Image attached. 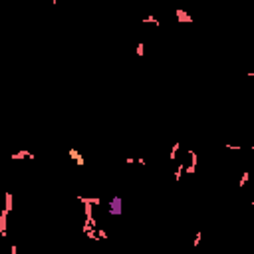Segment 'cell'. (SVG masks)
Returning a JSON list of instances; mask_svg holds the SVG:
<instances>
[{
    "mask_svg": "<svg viewBox=\"0 0 254 254\" xmlns=\"http://www.w3.org/2000/svg\"><path fill=\"white\" fill-rule=\"evenodd\" d=\"M84 214H85V218L93 217V204H84Z\"/></svg>",
    "mask_w": 254,
    "mask_h": 254,
    "instance_id": "cell-11",
    "label": "cell"
},
{
    "mask_svg": "<svg viewBox=\"0 0 254 254\" xmlns=\"http://www.w3.org/2000/svg\"><path fill=\"white\" fill-rule=\"evenodd\" d=\"M68 155L75 161V165H79V167H84V165H85L84 155H82V153H78V149H69V151H68Z\"/></svg>",
    "mask_w": 254,
    "mask_h": 254,
    "instance_id": "cell-2",
    "label": "cell"
},
{
    "mask_svg": "<svg viewBox=\"0 0 254 254\" xmlns=\"http://www.w3.org/2000/svg\"><path fill=\"white\" fill-rule=\"evenodd\" d=\"M185 173H187V175H194V173H197V167L189 165V167H185Z\"/></svg>",
    "mask_w": 254,
    "mask_h": 254,
    "instance_id": "cell-15",
    "label": "cell"
},
{
    "mask_svg": "<svg viewBox=\"0 0 254 254\" xmlns=\"http://www.w3.org/2000/svg\"><path fill=\"white\" fill-rule=\"evenodd\" d=\"M226 149H232V151H240V145H232V143H224Z\"/></svg>",
    "mask_w": 254,
    "mask_h": 254,
    "instance_id": "cell-16",
    "label": "cell"
},
{
    "mask_svg": "<svg viewBox=\"0 0 254 254\" xmlns=\"http://www.w3.org/2000/svg\"><path fill=\"white\" fill-rule=\"evenodd\" d=\"M175 16H177V20H179V22H189V24H193V18L185 12V10H175Z\"/></svg>",
    "mask_w": 254,
    "mask_h": 254,
    "instance_id": "cell-6",
    "label": "cell"
},
{
    "mask_svg": "<svg viewBox=\"0 0 254 254\" xmlns=\"http://www.w3.org/2000/svg\"><path fill=\"white\" fill-rule=\"evenodd\" d=\"M8 210H4V208H0V236L2 238H6V224H8Z\"/></svg>",
    "mask_w": 254,
    "mask_h": 254,
    "instance_id": "cell-1",
    "label": "cell"
},
{
    "mask_svg": "<svg viewBox=\"0 0 254 254\" xmlns=\"http://www.w3.org/2000/svg\"><path fill=\"white\" fill-rule=\"evenodd\" d=\"M109 213H111V214H121V199H119V197H115V199L109 203Z\"/></svg>",
    "mask_w": 254,
    "mask_h": 254,
    "instance_id": "cell-3",
    "label": "cell"
},
{
    "mask_svg": "<svg viewBox=\"0 0 254 254\" xmlns=\"http://www.w3.org/2000/svg\"><path fill=\"white\" fill-rule=\"evenodd\" d=\"M248 179H250V173L244 171V173H242V177H240V181H238V187H244L246 183H248Z\"/></svg>",
    "mask_w": 254,
    "mask_h": 254,
    "instance_id": "cell-8",
    "label": "cell"
},
{
    "mask_svg": "<svg viewBox=\"0 0 254 254\" xmlns=\"http://www.w3.org/2000/svg\"><path fill=\"white\" fill-rule=\"evenodd\" d=\"M137 56L139 58L143 56V42H139V44H137Z\"/></svg>",
    "mask_w": 254,
    "mask_h": 254,
    "instance_id": "cell-18",
    "label": "cell"
},
{
    "mask_svg": "<svg viewBox=\"0 0 254 254\" xmlns=\"http://www.w3.org/2000/svg\"><path fill=\"white\" fill-rule=\"evenodd\" d=\"M78 201L84 203V204H95V207H97V204H101V199H99V197H91V199H88V197H79V194H78Z\"/></svg>",
    "mask_w": 254,
    "mask_h": 254,
    "instance_id": "cell-5",
    "label": "cell"
},
{
    "mask_svg": "<svg viewBox=\"0 0 254 254\" xmlns=\"http://www.w3.org/2000/svg\"><path fill=\"white\" fill-rule=\"evenodd\" d=\"M95 232H97V240H101V238H107L105 230H95Z\"/></svg>",
    "mask_w": 254,
    "mask_h": 254,
    "instance_id": "cell-17",
    "label": "cell"
},
{
    "mask_svg": "<svg viewBox=\"0 0 254 254\" xmlns=\"http://www.w3.org/2000/svg\"><path fill=\"white\" fill-rule=\"evenodd\" d=\"M143 22H147V24H157V26H159V20L155 18V16H145Z\"/></svg>",
    "mask_w": 254,
    "mask_h": 254,
    "instance_id": "cell-12",
    "label": "cell"
},
{
    "mask_svg": "<svg viewBox=\"0 0 254 254\" xmlns=\"http://www.w3.org/2000/svg\"><path fill=\"white\" fill-rule=\"evenodd\" d=\"M183 173H185V165H183V163H179V167H177V173H175V181H181Z\"/></svg>",
    "mask_w": 254,
    "mask_h": 254,
    "instance_id": "cell-10",
    "label": "cell"
},
{
    "mask_svg": "<svg viewBox=\"0 0 254 254\" xmlns=\"http://www.w3.org/2000/svg\"><path fill=\"white\" fill-rule=\"evenodd\" d=\"M10 159H36V155L30 153V151H18V153L10 155Z\"/></svg>",
    "mask_w": 254,
    "mask_h": 254,
    "instance_id": "cell-4",
    "label": "cell"
},
{
    "mask_svg": "<svg viewBox=\"0 0 254 254\" xmlns=\"http://www.w3.org/2000/svg\"><path fill=\"white\" fill-rule=\"evenodd\" d=\"M4 199H6V203H4V210H12L14 208V197H12V193H6L4 194Z\"/></svg>",
    "mask_w": 254,
    "mask_h": 254,
    "instance_id": "cell-7",
    "label": "cell"
},
{
    "mask_svg": "<svg viewBox=\"0 0 254 254\" xmlns=\"http://www.w3.org/2000/svg\"><path fill=\"white\" fill-rule=\"evenodd\" d=\"M201 238H203V232L199 230L197 234H194V240H193V246H199V242H201Z\"/></svg>",
    "mask_w": 254,
    "mask_h": 254,
    "instance_id": "cell-14",
    "label": "cell"
},
{
    "mask_svg": "<svg viewBox=\"0 0 254 254\" xmlns=\"http://www.w3.org/2000/svg\"><path fill=\"white\" fill-rule=\"evenodd\" d=\"M189 155H191V165H193V167H197V163H199V155H197V151L189 149Z\"/></svg>",
    "mask_w": 254,
    "mask_h": 254,
    "instance_id": "cell-9",
    "label": "cell"
},
{
    "mask_svg": "<svg viewBox=\"0 0 254 254\" xmlns=\"http://www.w3.org/2000/svg\"><path fill=\"white\" fill-rule=\"evenodd\" d=\"M181 149V145L179 143H175V145H173V149H171V155H169V159H175V155H177V151H179Z\"/></svg>",
    "mask_w": 254,
    "mask_h": 254,
    "instance_id": "cell-13",
    "label": "cell"
}]
</instances>
